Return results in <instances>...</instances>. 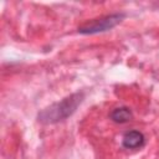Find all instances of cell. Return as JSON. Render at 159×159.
Returning a JSON list of instances; mask_svg holds the SVG:
<instances>
[{
  "label": "cell",
  "mask_w": 159,
  "mask_h": 159,
  "mask_svg": "<svg viewBox=\"0 0 159 159\" xmlns=\"http://www.w3.org/2000/svg\"><path fill=\"white\" fill-rule=\"evenodd\" d=\"M109 117L114 123L123 124V123H127V122L132 120L133 113L128 107H117L111 112Z\"/></svg>",
  "instance_id": "cell-4"
},
{
  "label": "cell",
  "mask_w": 159,
  "mask_h": 159,
  "mask_svg": "<svg viewBox=\"0 0 159 159\" xmlns=\"http://www.w3.org/2000/svg\"><path fill=\"white\" fill-rule=\"evenodd\" d=\"M123 19H124V14H122V12L101 16V17L89 20L86 24L81 25L78 27V32L83 34V35H93V34H98V32H104V31H108V30L113 29L114 26H117Z\"/></svg>",
  "instance_id": "cell-2"
},
{
  "label": "cell",
  "mask_w": 159,
  "mask_h": 159,
  "mask_svg": "<svg viewBox=\"0 0 159 159\" xmlns=\"http://www.w3.org/2000/svg\"><path fill=\"white\" fill-rule=\"evenodd\" d=\"M83 98H84L83 92L72 93L65 97L62 101L52 103L50 107L42 109L39 113L37 119L42 124H55V123L62 122L76 112L77 107L82 103Z\"/></svg>",
  "instance_id": "cell-1"
},
{
  "label": "cell",
  "mask_w": 159,
  "mask_h": 159,
  "mask_svg": "<svg viewBox=\"0 0 159 159\" xmlns=\"http://www.w3.org/2000/svg\"><path fill=\"white\" fill-rule=\"evenodd\" d=\"M145 143V137L139 130H129L123 135L122 145L125 149H138Z\"/></svg>",
  "instance_id": "cell-3"
}]
</instances>
